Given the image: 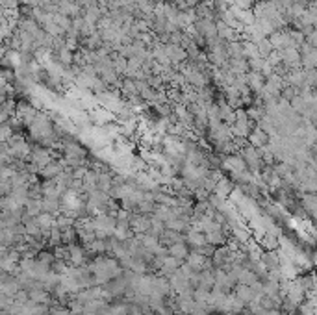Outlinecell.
<instances>
[{"instance_id":"6da1fadb","label":"cell","mask_w":317,"mask_h":315,"mask_svg":"<svg viewBox=\"0 0 317 315\" xmlns=\"http://www.w3.org/2000/svg\"><path fill=\"white\" fill-rule=\"evenodd\" d=\"M249 137H251V141H253V145L256 148H258V147H265V145L269 143V134H267L265 130H262V128L251 130Z\"/></svg>"}]
</instances>
